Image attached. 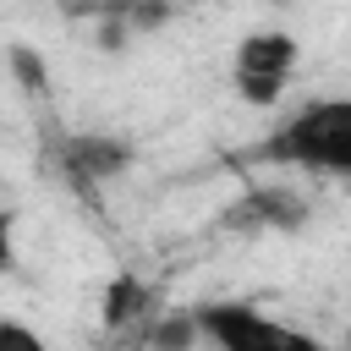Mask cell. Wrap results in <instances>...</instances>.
<instances>
[{"label":"cell","mask_w":351,"mask_h":351,"mask_svg":"<svg viewBox=\"0 0 351 351\" xmlns=\"http://www.w3.org/2000/svg\"><path fill=\"white\" fill-rule=\"evenodd\" d=\"M252 159L285 165V170L351 176V99H313V104H302L296 115H285L252 148Z\"/></svg>","instance_id":"cell-1"},{"label":"cell","mask_w":351,"mask_h":351,"mask_svg":"<svg viewBox=\"0 0 351 351\" xmlns=\"http://www.w3.org/2000/svg\"><path fill=\"white\" fill-rule=\"evenodd\" d=\"M197 318V335L214 346V351H329L318 335L307 329H291L247 302H208L192 313Z\"/></svg>","instance_id":"cell-2"},{"label":"cell","mask_w":351,"mask_h":351,"mask_svg":"<svg viewBox=\"0 0 351 351\" xmlns=\"http://www.w3.org/2000/svg\"><path fill=\"white\" fill-rule=\"evenodd\" d=\"M296 66V38L291 33H247L241 49H236V93L247 104H274L285 93V77Z\"/></svg>","instance_id":"cell-3"},{"label":"cell","mask_w":351,"mask_h":351,"mask_svg":"<svg viewBox=\"0 0 351 351\" xmlns=\"http://www.w3.org/2000/svg\"><path fill=\"white\" fill-rule=\"evenodd\" d=\"M126 159H132V148L121 137H104V132H77L60 143V165L77 181H110L126 170Z\"/></svg>","instance_id":"cell-4"},{"label":"cell","mask_w":351,"mask_h":351,"mask_svg":"<svg viewBox=\"0 0 351 351\" xmlns=\"http://www.w3.org/2000/svg\"><path fill=\"white\" fill-rule=\"evenodd\" d=\"M148 307H154V291L137 280V274H115L110 291H104V329L121 335L132 324H148Z\"/></svg>","instance_id":"cell-5"},{"label":"cell","mask_w":351,"mask_h":351,"mask_svg":"<svg viewBox=\"0 0 351 351\" xmlns=\"http://www.w3.org/2000/svg\"><path fill=\"white\" fill-rule=\"evenodd\" d=\"M247 214H258L252 225H302V219H307V208H302L291 192H252V197H247V203H241L230 219L241 225Z\"/></svg>","instance_id":"cell-6"},{"label":"cell","mask_w":351,"mask_h":351,"mask_svg":"<svg viewBox=\"0 0 351 351\" xmlns=\"http://www.w3.org/2000/svg\"><path fill=\"white\" fill-rule=\"evenodd\" d=\"M192 340H197V318H181V324L165 318V324L148 329V346H154V351H186Z\"/></svg>","instance_id":"cell-7"},{"label":"cell","mask_w":351,"mask_h":351,"mask_svg":"<svg viewBox=\"0 0 351 351\" xmlns=\"http://www.w3.org/2000/svg\"><path fill=\"white\" fill-rule=\"evenodd\" d=\"M0 351H49V340L27 329L22 318H0Z\"/></svg>","instance_id":"cell-8"},{"label":"cell","mask_w":351,"mask_h":351,"mask_svg":"<svg viewBox=\"0 0 351 351\" xmlns=\"http://www.w3.org/2000/svg\"><path fill=\"white\" fill-rule=\"evenodd\" d=\"M11 60H16V71H22V77H27V88H33V93H38V88H49V71H44V66H38V60H33V55H27V49H16V55H11Z\"/></svg>","instance_id":"cell-9"},{"label":"cell","mask_w":351,"mask_h":351,"mask_svg":"<svg viewBox=\"0 0 351 351\" xmlns=\"http://www.w3.org/2000/svg\"><path fill=\"white\" fill-rule=\"evenodd\" d=\"M16 263V225H11V214L0 208V274Z\"/></svg>","instance_id":"cell-10"},{"label":"cell","mask_w":351,"mask_h":351,"mask_svg":"<svg viewBox=\"0 0 351 351\" xmlns=\"http://www.w3.org/2000/svg\"><path fill=\"white\" fill-rule=\"evenodd\" d=\"M346 351H351V335H346Z\"/></svg>","instance_id":"cell-11"}]
</instances>
